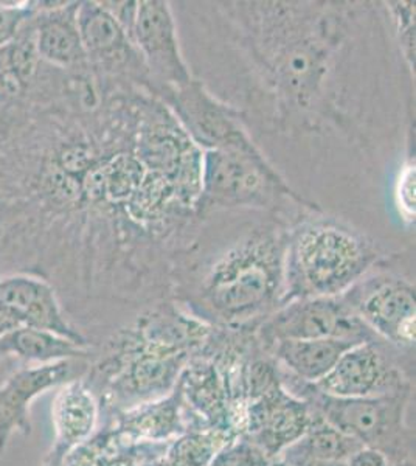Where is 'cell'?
<instances>
[{"mask_svg":"<svg viewBox=\"0 0 416 466\" xmlns=\"http://www.w3.org/2000/svg\"><path fill=\"white\" fill-rule=\"evenodd\" d=\"M285 198L305 202L290 190L259 148L204 151L198 210L207 212L235 207L264 208L275 206Z\"/></svg>","mask_w":416,"mask_h":466,"instance_id":"cell-5","label":"cell"},{"mask_svg":"<svg viewBox=\"0 0 416 466\" xmlns=\"http://www.w3.org/2000/svg\"><path fill=\"white\" fill-rule=\"evenodd\" d=\"M288 466H347V461H323L312 457L294 456V454H281L279 457Z\"/></svg>","mask_w":416,"mask_h":466,"instance_id":"cell-27","label":"cell"},{"mask_svg":"<svg viewBox=\"0 0 416 466\" xmlns=\"http://www.w3.org/2000/svg\"><path fill=\"white\" fill-rule=\"evenodd\" d=\"M270 459L253 441L238 435L222 446L210 466H269Z\"/></svg>","mask_w":416,"mask_h":466,"instance_id":"cell-22","label":"cell"},{"mask_svg":"<svg viewBox=\"0 0 416 466\" xmlns=\"http://www.w3.org/2000/svg\"><path fill=\"white\" fill-rule=\"evenodd\" d=\"M100 404L85 378H76L59 387L52 406L55 446L48 463L63 465L66 456L86 443L96 430Z\"/></svg>","mask_w":416,"mask_h":466,"instance_id":"cell-16","label":"cell"},{"mask_svg":"<svg viewBox=\"0 0 416 466\" xmlns=\"http://www.w3.org/2000/svg\"><path fill=\"white\" fill-rule=\"evenodd\" d=\"M285 248L279 232L259 230L222 254L200 280L198 318L221 329H257L283 300Z\"/></svg>","mask_w":416,"mask_h":466,"instance_id":"cell-1","label":"cell"},{"mask_svg":"<svg viewBox=\"0 0 416 466\" xmlns=\"http://www.w3.org/2000/svg\"><path fill=\"white\" fill-rule=\"evenodd\" d=\"M269 466H288L285 461H281V459H274V461H270Z\"/></svg>","mask_w":416,"mask_h":466,"instance_id":"cell-28","label":"cell"},{"mask_svg":"<svg viewBox=\"0 0 416 466\" xmlns=\"http://www.w3.org/2000/svg\"><path fill=\"white\" fill-rule=\"evenodd\" d=\"M385 342H360L348 349L317 390L334 398H367L411 389V378L384 349Z\"/></svg>","mask_w":416,"mask_h":466,"instance_id":"cell-11","label":"cell"},{"mask_svg":"<svg viewBox=\"0 0 416 466\" xmlns=\"http://www.w3.org/2000/svg\"><path fill=\"white\" fill-rule=\"evenodd\" d=\"M395 466H415V461H411V463H402V465H395Z\"/></svg>","mask_w":416,"mask_h":466,"instance_id":"cell-29","label":"cell"},{"mask_svg":"<svg viewBox=\"0 0 416 466\" xmlns=\"http://www.w3.org/2000/svg\"><path fill=\"white\" fill-rule=\"evenodd\" d=\"M311 420L309 404L288 392L279 381L261 397L248 401L243 435L274 461L301 439Z\"/></svg>","mask_w":416,"mask_h":466,"instance_id":"cell-13","label":"cell"},{"mask_svg":"<svg viewBox=\"0 0 416 466\" xmlns=\"http://www.w3.org/2000/svg\"><path fill=\"white\" fill-rule=\"evenodd\" d=\"M89 360H59L44 366L25 367L0 386V457L5 454L15 432L32 435L30 406L43 393L66 382L85 378Z\"/></svg>","mask_w":416,"mask_h":466,"instance_id":"cell-12","label":"cell"},{"mask_svg":"<svg viewBox=\"0 0 416 466\" xmlns=\"http://www.w3.org/2000/svg\"><path fill=\"white\" fill-rule=\"evenodd\" d=\"M353 345L356 342L342 339H285L274 342L264 351L290 377L317 384Z\"/></svg>","mask_w":416,"mask_h":466,"instance_id":"cell-18","label":"cell"},{"mask_svg":"<svg viewBox=\"0 0 416 466\" xmlns=\"http://www.w3.org/2000/svg\"><path fill=\"white\" fill-rule=\"evenodd\" d=\"M362 445L358 440L338 430L336 426L328 423L320 415L312 412L311 424L301 435L299 441L289 446L283 454L312 457L323 461H347Z\"/></svg>","mask_w":416,"mask_h":466,"instance_id":"cell-21","label":"cell"},{"mask_svg":"<svg viewBox=\"0 0 416 466\" xmlns=\"http://www.w3.org/2000/svg\"><path fill=\"white\" fill-rule=\"evenodd\" d=\"M391 17L395 19L402 54L409 67H415V2H389Z\"/></svg>","mask_w":416,"mask_h":466,"instance_id":"cell-23","label":"cell"},{"mask_svg":"<svg viewBox=\"0 0 416 466\" xmlns=\"http://www.w3.org/2000/svg\"><path fill=\"white\" fill-rule=\"evenodd\" d=\"M78 27L92 69L106 78L123 74L145 80L147 70L142 56L103 2L79 4Z\"/></svg>","mask_w":416,"mask_h":466,"instance_id":"cell-14","label":"cell"},{"mask_svg":"<svg viewBox=\"0 0 416 466\" xmlns=\"http://www.w3.org/2000/svg\"><path fill=\"white\" fill-rule=\"evenodd\" d=\"M342 296L382 342L398 349L415 345V288L409 281L396 277L362 279Z\"/></svg>","mask_w":416,"mask_h":466,"instance_id":"cell-9","label":"cell"},{"mask_svg":"<svg viewBox=\"0 0 416 466\" xmlns=\"http://www.w3.org/2000/svg\"><path fill=\"white\" fill-rule=\"evenodd\" d=\"M347 466H393L384 452L362 446L347 461Z\"/></svg>","mask_w":416,"mask_h":466,"instance_id":"cell-26","label":"cell"},{"mask_svg":"<svg viewBox=\"0 0 416 466\" xmlns=\"http://www.w3.org/2000/svg\"><path fill=\"white\" fill-rule=\"evenodd\" d=\"M174 118L202 151L208 149H257L244 127L239 112L191 80L179 87L157 89Z\"/></svg>","mask_w":416,"mask_h":466,"instance_id":"cell-7","label":"cell"},{"mask_svg":"<svg viewBox=\"0 0 416 466\" xmlns=\"http://www.w3.org/2000/svg\"><path fill=\"white\" fill-rule=\"evenodd\" d=\"M117 430L123 439L140 445L169 441L193 431V424L179 386H176L167 397L123 410Z\"/></svg>","mask_w":416,"mask_h":466,"instance_id":"cell-17","label":"cell"},{"mask_svg":"<svg viewBox=\"0 0 416 466\" xmlns=\"http://www.w3.org/2000/svg\"><path fill=\"white\" fill-rule=\"evenodd\" d=\"M127 33L158 89L179 87L193 80L180 52L178 28L168 2H137Z\"/></svg>","mask_w":416,"mask_h":466,"instance_id":"cell-10","label":"cell"},{"mask_svg":"<svg viewBox=\"0 0 416 466\" xmlns=\"http://www.w3.org/2000/svg\"><path fill=\"white\" fill-rule=\"evenodd\" d=\"M92 347L76 344L47 329H17L0 338V360L16 358L37 366L59 360H89Z\"/></svg>","mask_w":416,"mask_h":466,"instance_id":"cell-19","label":"cell"},{"mask_svg":"<svg viewBox=\"0 0 416 466\" xmlns=\"http://www.w3.org/2000/svg\"><path fill=\"white\" fill-rule=\"evenodd\" d=\"M230 440L232 437L221 431H188L164 441L157 456H138L143 457L138 466H210L222 446Z\"/></svg>","mask_w":416,"mask_h":466,"instance_id":"cell-20","label":"cell"},{"mask_svg":"<svg viewBox=\"0 0 416 466\" xmlns=\"http://www.w3.org/2000/svg\"><path fill=\"white\" fill-rule=\"evenodd\" d=\"M36 13V2H0V48L10 44Z\"/></svg>","mask_w":416,"mask_h":466,"instance_id":"cell-24","label":"cell"},{"mask_svg":"<svg viewBox=\"0 0 416 466\" xmlns=\"http://www.w3.org/2000/svg\"><path fill=\"white\" fill-rule=\"evenodd\" d=\"M396 201L402 217L415 221V164L407 165L401 173L396 186Z\"/></svg>","mask_w":416,"mask_h":466,"instance_id":"cell-25","label":"cell"},{"mask_svg":"<svg viewBox=\"0 0 416 466\" xmlns=\"http://www.w3.org/2000/svg\"><path fill=\"white\" fill-rule=\"evenodd\" d=\"M279 381L328 423L358 440L360 445L384 452L391 465L413 461L415 432L407 426L411 387L380 397H328L312 384L290 377L281 367Z\"/></svg>","mask_w":416,"mask_h":466,"instance_id":"cell-3","label":"cell"},{"mask_svg":"<svg viewBox=\"0 0 416 466\" xmlns=\"http://www.w3.org/2000/svg\"><path fill=\"white\" fill-rule=\"evenodd\" d=\"M81 2H36L33 16L37 54L55 69L75 70L89 66L78 27Z\"/></svg>","mask_w":416,"mask_h":466,"instance_id":"cell-15","label":"cell"},{"mask_svg":"<svg viewBox=\"0 0 416 466\" xmlns=\"http://www.w3.org/2000/svg\"><path fill=\"white\" fill-rule=\"evenodd\" d=\"M261 349L285 339L380 340L343 296L309 297L285 303L255 329Z\"/></svg>","mask_w":416,"mask_h":466,"instance_id":"cell-6","label":"cell"},{"mask_svg":"<svg viewBox=\"0 0 416 466\" xmlns=\"http://www.w3.org/2000/svg\"><path fill=\"white\" fill-rule=\"evenodd\" d=\"M376 258L373 241L347 224L330 218L301 224L286 241L281 305L342 296L364 279Z\"/></svg>","mask_w":416,"mask_h":466,"instance_id":"cell-2","label":"cell"},{"mask_svg":"<svg viewBox=\"0 0 416 466\" xmlns=\"http://www.w3.org/2000/svg\"><path fill=\"white\" fill-rule=\"evenodd\" d=\"M26 327L47 329L90 347L83 331L70 322L58 292L47 279L24 272L0 274V338Z\"/></svg>","mask_w":416,"mask_h":466,"instance_id":"cell-8","label":"cell"},{"mask_svg":"<svg viewBox=\"0 0 416 466\" xmlns=\"http://www.w3.org/2000/svg\"><path fill=\"white\" fill-rule=\"evenodd\" d=\"M279 11L281 16L272 17L269 36L263 35L270 43L259 39L255 52L259 56L255 58L259 59V67L268 74L279 96L294 103L297 109H311L320 96L321 81L330 74L331 35L323 39L320 22L299 16V6L294 4H288L289 16H283L281 4Z\"/></svg>","mask_w":416,"mask_h":466,"instance_id":"cell-4","label":"cell"}]
</instances>
